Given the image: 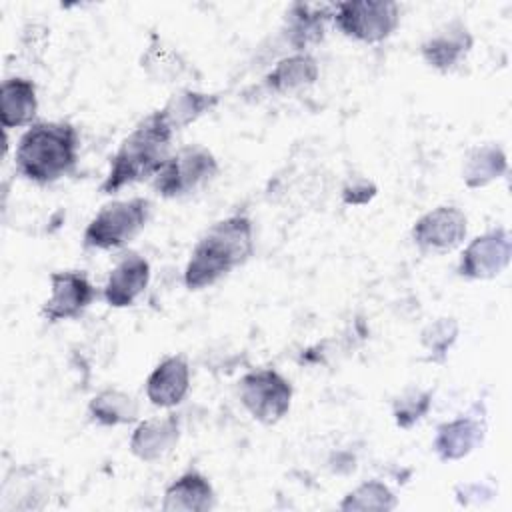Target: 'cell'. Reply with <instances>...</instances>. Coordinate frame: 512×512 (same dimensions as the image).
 I'll return each mask as SVG.
<instances>
[{
    "mask_svg": "<svg viewBox=\"0 0 512 512\" xmlns=\"http://www.w3.org/2000/svg\"><path fill=\"white\" fill-rule=\"evenodd\" d=\"M172 134L174 130L162 120L158 110L142 120L118 148L100 190L104 194H112L126 184L158 174L170 158L168 150Z\"/></svg>",
    "mask_w": 512,
    "mask_h": 512,
    "instance_id": "obj_3",
    "label": "cell"
},
{
    "mask_svg": "<svg viewBox=\"0 0 512 512\" xmlns=\"http://www.w3.org/2000/svg\"><path fill=\"white\" fill-rule=\"evenodd\" d=\"M376 186L368 180H358L352 182V186L344 188V202L346 204H366L374 198Z\"/></svg>",
    "mask_w": 512,
    "mask_h": 512,
    "instance_id": "obj_27",
    "label": "cell"
},
{
    "mask_svg": "<svg viewBox=\"0 0 512 512\" xmlns=\"http://www.w3.org/2000/svg\"><path fill=\"white\" fill-rule=\"evenodd\" d=\"M512 242L506 228L490 230L478 238H474L458 264L460 276L474 280H488L498 276L510 262Z\"/></svg>",
    "mask_w": 512,
    "mask_h": 512,
    "instance_id": "obj_8",
    "label": "cell"
},
{
    "mask_svg": "<svg viewBox=\"0 0 512 512\" xmlns=\"http://www.w3.org/2000/svg\"><path fill=\"white\" fill-rule=\"evenodd\" d=\"M90 414L94 420L106 426L128 424L138 416L136 400L120 390H104L90 402Z\"/></svg>",
    "mask_w": 512,
    "mask_h": 512,
    "instance_id": "obj_23",
    "label": "cell"
},
{
    "mask_svg": "<svg viewBox=\"0 0 512 512\" xmlns=\"http://www.w3.org/2000/svg\"><path fill=\"white\" fill-rule=\"evenodd\" d=\"M218 170V164L210 150L204 146H186L172 154L160 172L156 174L154 188L158 194L172 198L182 196L210 180Z\"/></svg>",
    "mask_w": 512,
    "mask_h": 512,
    "instance_id": "obj_5",
    "label": "cell"
},
{
    "mask_svg": "<svg viewBox=\"0 0 512 512\" xmlns=\"http://www.w3.org/2000/svg\"><path fill=\"white\" fill-rule=\"evenodd\" d=\"M430 408V394L420 390H410L400 396L394 404V418L400 428H410L418 422Z\"/></svg>",
    "mask_w": 512,
    "mask_h": 512,
    "instance_id": "obj_26",
    "label": "cell"
},
{
    "mask_svg": "<svg viewBox=\"0 0 512 512\" xmlns=\"http://www.w3.org/2000/svg\"><path fill=\"white\" fill-rule=\"evenodd\" d=\"M148 216L150 202L146 198L112 202L92 218L84 232V244L102 250L124 246L144 228Z\"/></svg>",
    "mask_w": 512,
    "mask_h": 512,
    "instance_id": "obj_4",
    "label": "cell"
},
{
    "mask_svg": "<svg viewBox=\"0 0 512 512\" xmlns=\"http://www.w3.org/2000/svg\"><path fill=\"white\" fill-rule=\"evenodd\" d=\"M218 104V96L214 94H202V92H192V90H182L178 94H174L168 104L158 110L162 120L172 128V130H180L186 124L194 122L198 116H202L204 112L212 110Z\"/></svg>",
    "mask_w": 512,
    "mask_h": 512,
    "instance_id": "obj_21",
    "label": "cell"
},
{
    "mask_svg": "<svg viewBox=\"0 0 512 512\" xmlns=\"http://www.w3.org/2000/svg\"><path fill=\"white\" fill-rule=\"evenodd\" d=\"M254 250L252 222L246 216H230L216 222L196 244L184 270L190 290L212 286L232 268L244 264Z\"/></svg>",
    "mask_w": 512,
    "mask_h": 512,
    "instance_id": "obj_1",
    "label": "cell"
},
{
    "mask_svg": "<svg viewBox=\"0 0 512 512\" xmlns=\"http://www.w3.org/2000/svg\"><path fill=\"white\" fill-rule=\"evenodd\" d=\"M142 68L158 82H178L190 72L188 62L156 36L142 56Z\"/></svg>",
    "mask_w": 512,
    "mask_h": 512,
    "instance_id": "obj_22",
    "label": "cell"
},
{
    "mask_svg": "<svg viewBox=\"0 0 512 512\" xmlns=\"http://www.w3.org/2000/svg\"><path fill=\"white\" fill-rule=\"evenodd\" d=\"M190 388V368L182 356L162 360L146 380V396L154 406L170 408L184 400Z\"/></svg>",
    "mask_w": 512,
    "mask_h": 512,
    "instance_id": "obj_11",
    "label": "cell"
},
{
    "mask_svg": "<svg viewBox=\"0 0 512 512\" xmlns=\"http://www.w3.org/2000/svg\"><path fill=\"white\" fill-rule=\"evenodd\" d=\"M458 336V322L454 318H440L426 326L422 332V344L430 352V360L442 362Z\"/></svg>",
    "mask_w": 512,
    "mask_h": 512,
    "instance_id": "obj_25",
    "label": "cell"
},
{
    "mask_svg": "<svg viewBox=\"0 0 512 512\" xmlns=\"http://www.w3.org/2000/svg\"><path fill=\"white\" fill-rule=\"evenodd\" d=\"M240 400L256 420L274 424L290 408L292 386L276 370H256L240 380Z\"/></svg>",
    "mask_w": 512,
    "mask_h": 512,
    "instance_id": "obj_7",
    "label": "cell"
},
{
    "mask_svg": "<svg viewBox=\"0 0 512 512\" xmlns=\"http://www.w3.org/2000/svg\"><path fill=\"white\" fill-rule=\"evenodd\" d=\"M396 506L394 494L382 482H366L350 492L340 508L342 510H392Z\"/></svg>",
    "mask_w": 512,
    "mask_h": 512,
    "instance_id": "obj_24",
    "label": "cell"
},
{
    "mask_svg": "<svg viewBox=\"0 0 512 512\" xmlns=\"http://www.w3.org/2000/svg\"><path fill=\"white\" fill-rule=\"evenodd\" d=\"M506 156L494 144L474 148L464 162L462 178L468 188H480L506 174Z\"/></svg>",
    "mask_w": 512,
    "mask_h": 512,
    "instance_id": "obj_20",
    "label": "cell"
},
{
    "mask_svg": "<svg viewBox=\"0 0 512 512\" xmlns=\"http://www.w3.org/2000/svg\"><path fill=\"white\" fill-rule=\"evenodd\" d=\"M52 296L42 306V316L48 322L78 318L94 298V288L82 272H54L50 276Z\"/></svg>",
    "mask_w": 512,
    "mask_h": 512,
    "instance_id": "obj_10",
    "label": "cell"
},
{
    "mask_svg": "<svg viewBox=\"0 0 512 512\" xmlns=\"http://www.w3.org/2000/svg\"><path fill=\"white\" fill-rule=\"evenodd\" d=\"M78 134L68 122H38L30 126L16 148L18 172L38 184L68 174L76 164Z\"/></svg>",
    "mask_w": 512,
    "mask_h": 512,
    "instance_id": "obj_2",
    "label": "cell"
},
{
    "mask_svg": "<svg viewBox=\"0 0 512 512\" xmlns=\"http://www.w3.org/2000/svg\"><path fill=\"white\" fill-rule=\"evenodd\" d=\"M38 110L36 88L26 78H6L0 90V120L4 128L32 122Z\"/></svg>",
    "mask_w": 512,
    "mask_h": 512,
    "instance_id": "obj_17",
    "label": "cell"
},
{
    "mask_svg": "<svg viewBox=\"0 0 512 512\" xmlns=\"http://www.w3.org/2000/svg\"><path fill=\"white\" fill-rule=\"evenodd\" d=\"M330 10V6L320 4H294L288 12V42L296 50L316 44L324 36V22Z\"/></svg>",
    "mask_w": 512,
    "mask_h": 512,
    "instance_id": "obj_18",
    "label": "cell"
},
{
    "mask_svg": "<svg viewBox=\"0 0 512 512\" xmlns=\"http://www.w3.org/2000/svg\"><path fill=\"white\" fill-rule=\"evenodd\" d=\"M318 78V64L308 54H296L280 60L266 76V84L276 92H292L314 84Z\"/></svg>",
    "mask_w": 512,
    "mask_h": 512,
    "instance_id": "obj_19",
    "label": "cell"
},
{
    "mask_svg": "<svg viewBox=\"0 0 512 512\" xmlns=\"http://www.w3.org/2000/svg\"><path fill=\"white\" fill-rule=\"evenodd\" d=\"M470 48L472 36L468 28L456 20L422 44V56L430 66L450 70L470 52Z\"/></svg>",
    "mask_w": 512,
    "mask_h": 512,
    "instance_id": "obj_14",
    "label": "cell"
},
{
    "mask_svg": "<svg viewBox=\"0 0 512 512\" xmlns=\"http://www.w3.org/2000/svg\"><path fill=\"white\" fill-rule=\"evenodd\" d=\"M150 280V266L138 254L124 256L116 268L110 272L104 286V298L114 308H124L134 304V300L144 292Z\"/></svg>",
    "mask_w": 512,
    "mask_h": 512,
    "instance_id": "obj_12",
    "label": "cell"
},
{
    "mask_svg": "<svg viewBox=\"0 0 512 512\" xmlns=\"http://www.w3.org/2000/svg\"><path fill=\"white\" fill-rule=\"evenodd\" d=\"M398 6L394 2L350 0L334 6V20L338 28L362 42H380L392 34L398 24Z\"/></svg>",
    "mask_w": 512,
    "mask_h": 512,
    "instance_id": "obj_6",
    "label": "cell"
},
{
    "mask_svg": "<svg viewBox=\"0 0 512 512\" xmlns=\"http://www.w3.org/2000/svg\"><path fill=\"white\" fill-rule=\"evenodd\" d=\"M484 436V424L476 418H458L438 428L434 438V450L442 460H460L468 456Z\"/></svg>",
    "mask_w": 512,
    "mask_h": 512,
    "instance_id": "obj_16",
    "label": "cell"
},
{
    "mask_svg": "<svg viewBox=\"0 0 512 512\" xmlns=\"http://www.w3.org/2000/svg\"><path fill=\"white\" fill-rule=\"evenodd\" d=\"M178 442V420L174 414L142 422L132 438L130 450L144 462H154L172 452Z\"/></svg>",
    "mask_w": 512,
    "mask_h": 512,
    "instance_id": "obj_13",
    "label": "cell"
},
{
    "mask_svg": "<svg viewBox=\"0 0 512 512\" xmlns=\"http://www.w3.org/2000/svg\"><path fill=\"white\" fill-rule=\"evenodd\" d=\"M468 220L456 206H438L416 220L412 228L414 242L432 252L454 250L466 236Z\"/></svg>",
    "mask_w": 512,
    "mask_h": 512,
    "instance_id": "obj_9",
    "label": "cell"
},
{
    "mask_svg": "<svg viewBox=\"0 0 512 512\" xmlns=\"http://www.w3.org/2000/svg\"><path fill=\"white\" fill-rule=\"evenodd\" d=\"M214 506V490L198 472H186L168 486L162 510L168 512H206Z\"/></svg>",
    "mask_w": 512,
    "mask_h": 512,
    "instance_id": "obj_15",
    "label": "cell"
}]
</instances>
